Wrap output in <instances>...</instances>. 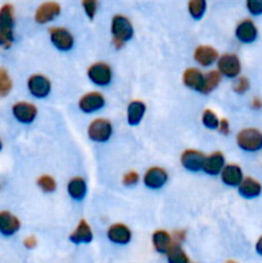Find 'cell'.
Segmentation results:
<instances>
[{
    "label": "cell",
    "instance_id": "obj_3",
    "mask_svg": "<svg viewBox=\"0 0 262 263\" xmlns=\"http://www.w3.org/2000/svg\"><path fill=\"white\" fill-rule=\"evenodd\" d=\"M217 71L220 72L221 76L226 79H238L241 71L240 59L236 54L226 53L218 57L217 59Z\"/></svg>",
    "mask_w": 262,
    "mask_h": 263
},
{
    "label": "cell",
    "instance_id": "obj_7",
    "mask_svg": "<svg viewBox=\"0 0 262 263\" xmlns=\"http://www.w3.org/2000/svg\"><path fill=\"white\" fill-rule=\"evenodd\" d=\"M50 41L58 50L68 51L73 48L74 39L73 35L64 27H51L49 30Z\"/></svg>",
    "mask_w": 262,
    "mask_h": 263
},
{
    "label": "cell",
    "instance_id": "obj_33",
    "mask_svg": "<svg viewBox=\"0 0 262 263\" xmlns=\"http://www.w3.org/2000/svg\"><path fill=\"white\" fill-rule=\"evenodd\" d=\"M246 7L252 15L262 14V0H246Z\"/></svg>",
    "mask_w": 262,
    "mask_h": 263
},
{
    "label": "cell",
    "instance_id": "obj_6",
    "mask_svg": "<svg viewBox=\"0 0 262 263\" xmlns=\"http://www.w3.org/2000/svg\"><path fill=\"white\" fill-rule=\"evenodd\" d=\"M27 87L30 94L36 99H45L51 91V82L44 74H32L27 80Z\"/></svg>",
    "mask_w": 262,
    "mask_h": 263
},
{
    "label": "cell",
    "instance_id": "obj_8",
    "mask_svg": "<svg viewBox=\"0 0 262 263\" xmlns=\"http://www.w3.org/2000/svg\"><path fill=\"white\" fill-rule=\"evenodd\" d=\"M169 181V174L162 167H151L145 171L143 182L148 189L158 190L163 187Z\"/></svg>",
    "mask_w": 262,
    "mask_h": 263
},
{
    "label": "cell",
    "instance_id": "obj_15",
    "mask_svg": "<svg viewBox=\"0 0 262 263\" xmlns=\"http://www.w3.org/2000/svg\"><path fill=\"white\" fill-rule=\"evenodd\" d=\"M194 61L199 64L200 67H211L213 63H216L218 59V51L211 45H199L195 48Z\"/></svg>",
    "mask_w": 262,
    "mask_h": 263
},
{
    "label": "cell",
    "instance_id": "obj_22",
    "mask_svg": "<svg viewBox=\"0 0 262 263\" xmlns=\"http://www.w3.org/2000/svg\"><path fill=\"white\" fill-rule=\"evenodd\" d=\"M67 193L72 199L77 200V202L84 199L87 193V184L84 177L76 176L69 180L67 184Z\"/></svg>",
    "mask_w": 262,
    "mask_h": 263
},
{
    "label": "cell",
    "instance_id": "obj_24",
    "mask_svg": "<svg viewBox=\"0 0 262 263\" xmlns=\"http://www.w3.org/2000/svg\"><path fill=\"white\" fill-rule=\"evenodd\" d=\"M146 112L145 103L141 100H134L127 105V123L130 126H138L143 121Z\"/></svg>",
    "mask_w": 262,
    "mask_h": 263
},
{
    "label": "cell",
    "instance_id": "obj_20",
    "mask_svg": "<svg viewBox=\"0 0 262 263\" xmlns=\"http://www.w3.org/2000/svg\"><path fill=\"white\" fill-rule=\"evenodd\" d=\"M239 194L246 199H253L262 193V185L253 177H244L238 186Z\"/></svg>",
    "mask_w": 262,
    "mask_h": 263
},
{
    "label": "cell",
    "instance_id": "obj_37",
    "mask_svg": "<svg viewBox=\"0 0 262 263\" xmlns=\"http://www.w3.org/2000/svg\"><path fill=\"white\" fill-rule=\"evenodd\" d=\"M36 244H38V240H36L35 236H27V238L23 240V246H25L27 249L35 248Z\"/></svg>",
    "mask_w": 262,
    "mask_h": 263
},
{
    "label": "cell",
    "instance_id": "obj_36",
    "mask_svg": "<svg viewBox=\"0 0 262 263\" xmlns=\"http://www.w3.org/2000/svg\"><path fill=\"white\" fill-rule=\"evenodd\" d=\"M217 130L220 131L221 134H223V135H229V133H230V125H229V121L226 120V118H222V120H220V123H218Z\"/></svg>",
    "mask_w": 262,
    "mask_h": 263
},
{
    "label": "cell",
    "instance_id": "obj_10",
    "mask_svg": "<svg viewBox=\"0 0 262 263\" xmlns=\"http://www.w3.org/2000/svg\"><path fill=\"white\" fill-rule=\"evenodd\" d=\"M12 115L20 123L23 125H30L36 120L38 116V108L28 102H18L13 104Z\"/></svg>",
    "mask_w": 262,
    "mask_h": 263
},
{
    "label": "cell",
    "instance_id": "obj_5",
    "mask_svg": "<svg viewBox=\"0 0 262 263\" xmlns=\"http://www.w3.org/2000/svg\"><path fill=\"white\" fill-rule=\"evenodd\" d=\"M87 77L97 86H108L112 81V68L107 63L97 62L87 68Z\"/></svg>",
    "mask_w": 262,
    "mask_h": 263
},
{
    "label": "cell",
    "instance_id": "obj_1",
    "mask_svg": "<svg viewBox=\"0 0 262 263\" xmlns=\"http://www.w3.org/2000/svg\"><path fill=\"white\" fill-rule=\"evenodd\" d=\"M110 32L113 37V45L121 49L134 36V27L131 21L126 15L116 14L110 22Z\"/></svg>",
    "mask_w": 262,
    "mask_h": 263
},
{
    "label": "cell",
    "instance_id": "obj_17",
    "mask_svg": "<svg viewBox=\"0 0 262 263\" xmlns=\"http://www.w3.org/2000/svg\"><path fill=\"white\" fill-rule=\"evenodd\" d=\"M182 82L186 87L198 91L202 94L203 87H204V73L198 68H188L185 69L182 74Z\"/></svg>",
    "mask_w": 262,
    "mask_h": 263
},
{
    "label": "cell",
    "instance_id": "obj_30",
    "mask_svg": "<svg viewBox=\"0 0 262 263\" xmlns=\"http://www.w3.org/2000/svg\"><path fill=\"white\" fill-rule=\"evenodd\" d=\"M202 123L205 128H208V130H217L220 120H218L217 115H216L213 110L205 109L202 116Z\"/></svg>",
    "mask_w": 262,
    "mask_h": 263
},
{
    "label": "cell",
    "instance_id": "obj_23",
    "mask_svg": "<svg viewBox=\"0 0 262 263\" xmlns=\"http://www.w3.org/2000/svg\"><path fill=\"white\" fill-rule=\"evenodd\" d=\"M69 240L73 244H87L92 240V231L86 220H81L74 229L73 233L69 235Z\"/></svg>",
    "mask_w": 262,
    "mask_h": 263
},
{
    "label": "cell",
    "instance_id": "obj_16",
    "mask_svg": "<svg viewBox=\"0 0 262 263\" xmlns=\"http://www.w3.org/2000/svg\"><path fill=\"white\" fill-rule=\"evenodd\" d=\"M225 167V157L221 152H213L204 157L203 162V172H205L210 176H216L220 175L222 168Z\"/></svg>",
    "mask_w": 262,
    "mask_h": 263
},
{
    "label": "cell",
    "instance_id": "obj_4",
    "mask_svg": "<svg viewBox=\"0 0 262 263\" xmlns=\"http://www.w3.org/2000/svg\"><path fill=\"white\" fill-rule=\"evenodd\" d=\"M113 134V126L107 118H97L87 127V136L95 143H105Z\"/></svg>",
    "mask_w": 262,
    "mask_h": 263
},
{
    "label": "cell",
    "instance_id": "obj_42",
    "mask_svg": "<svg viewBox=\"0 0 262 263\" xmlns=\"http://www.w3.org/2000/svg\"><path fill=\"white\" fill-rule=\"evenodd\" d=\"M228 263H235V262H233V261H230V262H228Z\"/></svg>",
    "mask_w": 262,
    "mask_h": 263
},
{
    "label": "cell",
    "instance_id": "obj_19",
    "mask_svg": "<svg viewBox=\"0 0 262 263\" xmlns=\"http://www.w3.org/2000/svg\"><path fill=\"white\" fill-rule=\"evenodd\" d=\"M107 238L112 243L125 246V244L130 243L131 230L125 223H115V225L109 226V229H108Z\"/></svg>",
    "mask_w": 262,
    "mask_h": 263
},
{
    "label": "cell",
    "instance_id": "obj_38",
    "mask_svg": "<svg viewBox=\"0 0 262 263\" xmlns=\"http://www.w3.org/2000/svg\"><path fill=\"white\" fill-rule=\"evenodd\" d=\"M12 41L8 40L7 37H5L4 35L2 33V31H0V46H3L4 49H9L10 45H12Z\"/></svg>",
    "mask_w": 262,
    "mask_h": 263
},
{
    "label": "cell",
    "instance_id": "obj_2",
    "mask_svg": "<svg viewBox=\"0 0 262 263\" xmlns=\"http://www.w3.org/2000/svg\"><path fill=\"white\" fill-rule=\"evenodd\" d=\"M236 144L239 148L248 153H254L262 149V133L257 128H243L236 135Z\"/></svg>",
    "mask_w": 262,
    "mask_h": 263
},
{
    "label": "cell",
    "instance_id": "obj_12",
    "mask_svg": "<svg viewBox=\"0 0 262 263\" xmlns=\"http://www.w3.org/2000/svg\"><path fill=\"white\" fill-rule=\"evenodd\" d=\"M61 5L57 2H45L36 9L35 22L39 25H46L55 20L61 14Z\"/></svg>",
    "mask_w": 262,
    "mask_h": 263
},
{
    "label": "cell",
    "instance_id": "obj_40",
    "mask_svg": "<svg viewBox=\"0 0 262 263\" xmlns=\"http://www.w3.org/2000/svg\"><path fill=\"white\" fill-rule=\"evenodd\" d=\"M256 252L262 256V236H259V239L256 243Z\"/></svg>",
    "mask_w": 262,
    "mask_h": 263
},
{
    "label": "cell",
    "instance_id": "obj_27",
    "mask_svg": "<svg viewBox=\"0 0 262 263\" xmlns=\"http://www.w3.org/2000/svg\"><path fill=\"white\" fill-rule=\"evenodd\" d=\"M207 10V0H189L188 3V12L190 17L195 21L202 20Z\"/></svg>",
    "mask_w": 262,
    "mask_h": 263
},
{
    "label": "cell",
    "instance_id": "obj_29",
    "mask_svg": "<svg viewBox=\"0 0 262 263\" xmlns=\"http://www.w3.org/2000/svg\"><path fill=\"white\" fill-rule=\"evenodd\" d=\"M13 87L12 79L4 67H0V98H5L10 94Z\"/></svg>",
    "mask_w": 262,
    "mask_h": 263
},
{
    "label": "cell",
    "instance_id": "obj_26",
    "mask_svg": "<svg viewBox=\"0 0 262 263\" xmlns=\"http://www.w3.org/2000/svg\"><path fill=\"white\" fill-rule=\"evenodd\" d=\"M166 254L169 263H189V257L186 256L180 243H176V241L172 243L171 248L169 249Z\"/></svg>",
    "mask_w": 262,
    "mask_h": 263
},
{
    "label": "cell",
    "instance_id": "obj_11",
    "mask_svg": "<svg viewBox=\"0 0 262 263\" xmlns=\"http://www.w3.org/2000/svg\"><path fill=\"white\" fill-rule=\"evenodd\" d=\"M105 105V98L104 95L100 94L98 91H91L85 94L84 97L80 98L79 100V108L84 113H95L98 110L103 109Z\"/></svg>",
    "mask_w": 262,
    "mask_h": 263
},
{
    "label": "cell",
    "instance_id": "obj_41",
    "mask_svg": "<svg viewBox=\"0 0 262 263\" xmlns=\"http://www.w3.org/2000/svg\"><path fill=\"white\" fill-rule=\"evenodd\" d=\"M2 149H3V141L2 139H0V152H2Z\"/></svg>",
    "mask_w": 262,
    "mask_h": 263
},
{
    "label": "cell",
    "instance_id": "obj_21",
    "mask_svg": "<svg viewBox=\"0 0 262 263\" xmlns=\"http://www.w3.org/2000/svg\"><path fill=\"white\" fill-rule=\"evenodd\" d=\"M221 180L228 186H239L243 177V171L238 164H225L220 174Z\"/></svg>",
    "mask_w": 262,
    "mask_h": 263
},
{
    "label": "cell",
    "instance_id": "obj_25",
    "mask_svg": "<svg viewBox=\"0 0 262 263\" xmlns=\"http://www.w3.org/2000/svg\"><path fill=\"white\" fill-rule=\"evenodd\" d=\"M152 241H153V247L158 253H167L169 249L171 248L172 236L167 233L166 230H157L154 231L152 235Z\"/></svg>",
    "mask_w": 262,
    "mask_h": 263
},
{
    "label": "cell",
    "instance_id": "obj_43",
    "mask_svg": "<svg viewBox=\"0 0 262 263\" xmlns=\"http://www.w3.org/2000/svg\"><path fill=\"white\" fill-rule=\"evenodd\" d=\"M0 189H2V186H0Z\"/></svg>",
    "mask_w": 262,
    "mask_h": 263
},
{
    "label": "cell",
    "instance_id": "obj_35",
    "mask_svg": "<svg viewBox=\"0 0 262 263\" xmlns=\"http://www.w3.org/2000/svg\"><path fill=\"white\" fill-rule=\"evenodd\" d=\"M249 89V81L246 77H238V80L234 84V91L238 94H244Z\"/></svg>",
    "mask_w": 262,
    "mask_h": 263
},
{
    "label": "cell",
    "instance_id": "obj_31",
    "mask_svg": "<svg viewBox=\"0 0 262 263\" xmlns=\"http://www.w3.org/2000/svg\"><path fill=\"white\" fill-rule=\"evenodd\" d=\"M38 186L43 190L44 193H54L57 189V182L49 175H43L38 179Z\"/></svg>",
    "mask_w": 262,
    "mask_h": 263
},
{
    "label": "cell",
    "instance_id": "obj_14",
    "mask_svg": "<svg viewBox=\"0 0 262 263\" xmlns=\"http://www.w3.org/2000/svg\"><path fill=\"white\" fill-rule=\"evenodd\" d=\"M258 36L257 26L252 20H243L238 23L235 28V37L243 44H251Z\"/></svg>",
    "mask_w": 262,
    "mask_h": 263
},
{
    "label": "cell",
    "instance_id": "obj_9",
    "mask_svg": "<svg viewBox=\"0 0 262 263\" xmlns=\"http://www.w3.org/2000/svg\"><path fill=\"white\" fill-rule=\"evenodd\" d=\"M0 31L9 41L14 40V8L12 4H7L0 7Z\"/></svg>",
    "mask_w": 262,
    "mask_h": 263
},
{
    "label": "cell",
    "instance_id": "obj_18",
    "mask_svg": "<svg viewBox=\"0 0 262 263\" xmlns=\"http://www.w3.org/2000/svg\"><path fill=\"white\" fill-rule=\"evenodd\" d=\"M21 229V221L9 211H0V234L12 236Z\"/></svg>",
    "mask_w": 262,
    "mask_h": 263
},
{
    "label": "cell",
    "instance_id": "obj_34",
    "mask_svg": "<svg viewBox=\"0 0 262 263\" xmlns=\"http://www.w3.org/2000/svg\"><path fill=\"white\" fill-rule=\"evenodd\" d=\"M139 179H140V176H139L138 172L128 171V172H126L125 176H123L122 182L125 186H134V185L138 184Z\"/></svg>",
    "mask_w": 262,
    "mask_h": 263
},
{
    "label": "cell",
    "instance_id": "obj_13",
    "mask_svg": "<svg viewBox=\"0 0 262 263\" xmlns=\"http://www.w3.org/2000/svg\"><path fill=\"white\" fill-rule=\"evenodd\" d=\"M204 154L195 149H186L181 154V166L190 172H199L203 170Z\"/></svg>",
    "mask_w": 262,
    "mask_h": 263
},
{
    "label": "cell",
    "instance_id": "obj_32",
    "mask_svg": "<svg viewBox=\"0 0 262 263\" xmlns=\"http://www.w3.org/2000/svg\"><path fill=\"white\" fill-rule=\"evenodd\" d=\"M82 8L89 20H94L98 10V0H82Z\"/></svg>",
    "mask_w": 262,
    "mask_h": 263
},
{
    "label": "cell",
    "instance_id": "obj_28",
    "mask_svg": "<svg viewBox=\"0 0 262 263\" xmlns=\"http://www.w3.org/2000/svg\"><path fill=\"white\" fill-rule=\"evenodd\" d=\"M221 81V74L218 71H210L204 73V87L202 94H210L218 86Z\"/></svg>",
    "mask_w": 262,
    "mask_h": 263
},
{
    "label": "cell",
    "instance_id": "obj_39",
    "mask_svg": "<svg viewBox=\"0 0 262 263\" xmlns=\"http://www.w3.org/2000/svg\"><path fill=\"white\" fill-rule=\"evenodd\" d=\"M252 108H254V109L262 108V100L259 99V98H254V99L252 100Z\"/></svg>",
    "mask_w": 262,
    "mask_h": 263
}]
</instances>
